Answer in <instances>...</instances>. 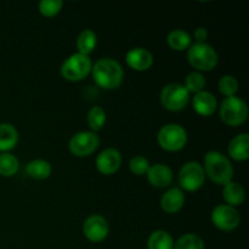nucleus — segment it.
Wrapping results in <instances>:
<instances>
[{
    "label": "nucleus",
    "instance_id": "f8f14e48",
    "mask_svg": "<svg viewBox=\"0 0 249 249\" xmlns=\"http://www.w3.org/2000/svg\"><path fill=\"white\" fill-rule=\"evenodd\" d=\"M122 153L117 148H105L96 157V168L101 174H114L121 168Z\"/></svg>",
    "mask_w": 249,
    "mask_h": 249
},
{
    "label": "nucleus",
    "instance_id": "bb28decb",
    "mask_svg": "<svg viewBox=\"0 0 249 249\" xmlns=\"http://www.w3.org/2000/svg\"><path fill=\"white\" fill-rule=\"evenodd\" d=\"M219 91L226 97L230 96H236L238 91V88H240V84H238V80L236 79L233 75L231 74H225L220 78L218 83Z\"/></svg>",
    "mask_w": 249,
    "mask_h": 249
},
{
    "label": "nucleus",
    "instance_id": "412c9836",
    "mask_svg": "<svg viewBox=\"0 0 249 249\" xmlns=\"http://www.w3.org/2000/svg\"><path fill=\"white\" fill-rule=\"evenodd\" d=\"M148 249H173L174 240L172 235L164 230H156L148 236L147 240Z\"/></svg>",
    "mask_w": 249,
    "mask_h": 249
},
{
    "label": "nucleus",
    "instance_id": "393cba45",
    "mask_svg": "<svg viewBox=\"0 0 249 249\" xmlns=\"http://www.w3.org/2000/svg\"><path fill=\"white\" fill-rule=\"evenodd\" d=\"M106 111L101 106L91 107L89 109V112H88L87 116L88 124H89L91 131H94V133L99 131L105 125V123H106Z\"/></svg>",
    "mask_w": 249,
    "mask_h": 249
},
{
    "label": "nucleus",
    "instance_id": "9b49d317",
    "mask_svg": "<svg viewBox=\"0 0 249 249\" xmlns=\"http://www.w3.org/2000/svg\"><path fill=\"white\" fill-rule=\"evenodd\" d=\"M83 233L88 241L100 243L107 238L109 233V225L106 218L99 214H92L85 219L83 224Z\"/></svg>",
    "mask_w": 249,
    "mask_h": 249
},
{
    "label": "nucleus",
    "instance_id": "7c9ffc66",
    "mask_svg": "<svg viewBox=\"0 0 249 249\" xmlns=\"http://www.w3.org/2000/svg\"><path fill=\"white\" fill-rule=\"evenodd\" d=\"M194 36L196 39V43H206L207 38H208V31L204 27H198L195 31Z\"/></svg>",
    "mask_w": 249,
    "mask_h": 249
},
{
    "label": "nucleus",
    "instance_id": "aec40b11",
    "mask_svg": "<svg viewBox=\"0 0 249 249\" xmlns=\"http://www.w3.org/2000/svg\"><path fill=\"white\" fill-rule=\"evenodd\" d=\"M26 172L29 178L36 180H45L51 175L53 168L45 160H33L27 163Z\"/></svg>",
    "mask_w": 249,
    "mask_h": 249
},
{
    "label": "nucleus",
    "instance_id": "7ed1b4c3",
    "mask_svg": "<svg viewBox=\"0 0 249 249\" xmlns=\"http://www.w3.org/2000/svg\"><path fill=\"white\" fill-rule=\"evenodd\" d=\"M187 61L197 71H212L218 65L219 56L211 44L195 43L187 49Z\"/></svg>",
    "mask_w": 249,
    "mask_h": 249
},
{
    "label": "nucleus",
    "instance_id": "5701e85b",
    "mask_svg": "<svg viewBox=\"0 0 249 249\" xmlns=\"http://www.w3.org/2000/svg\"><path fill=\"white\" fill-rule=\"evenodd\" d=\"M97 44V36L91 29H84L79 33L77 38L78 53L89 56L90 53L95 50Z\"/></svg>",
    "mask_w": 249,
    "mask_h": 249
},
{
    "label": "nucleus",
    "instance_id": "9d476101",
    "mask_svg": "<svg viewBox=\"0 0 249 249\" xmlns=\"http://www.w3.org/2000/svg\"><path fill=\"white\" fill-rule=\"evenodd\" d=\"M212 221L219 230L231 231L240 225L241 215L235 207L218 204L212 212Z\"/></svg>",
    "mask_w": 249,
    "mask_h": 249
},
{
    "label": "nucleus",
    "instance_id": "cd10ccee",
    "mask_svg": "<svg viewBox=\"0 0 249 249\" xmlns=\"http://www.w3.org/2000/svg\"><path fill=\"white\" fill-rule=\"evenodd\" d=\"M184 87L186 88L189 92L197 94V92L202 91L203 88L206 87V78L201 72H191L186 75Z\"/></svg>",
    "mask_w": 249,
    "mask_h": 249
},
{
    "label": "nucleus",
    "instance_id": "c756f323",
    "mask_svg": "<svg viewBox=\"0 0 249 249\" xmlns=\"http://www.w3.org/2000/svg\"><path fill=\"white\" fill-rule=\"evenodd\" d=\"M151 164L145 156H135L129 162V169L135 175H143L150 169Z\"/></svg>",
    "mask_w": 249,
    "mask_h": 249
},
{
    "label": "nucleus",
    "instance_id": "4be33fe9",
    "mask_svg": "<svg viewBox=\"0 0 249 249\" xmlns=\"http://www.w3.org/2000/svg\"><path fill=\"white\" fill-rule=\"evenodd\" d=\"M167 43L177 51L186 50L191 46V36L185 29H174L168 34Z\"/></svg>",
    "mask_w": 249,
    "mask_h": 249
},
{
    "label": "nucleus",
    "instance_id": "0eeeda50",
    "mask_svg": "<svg viewBox=\"0 0 249 249\" xmlns=\"http://www.w3.org/2000/svg\"><path fill=\"white\" fill-rule=\"evenodd\" d=\"M189 102L190 92L180 83H169L160 91V104L168 111H181Z\"/></svg>",
    "mask_w": 249,
    "mask_h": 249
},
{
    "label": "nucleus",
    "instance_id": "f03ea898",
    "mask_svg": "<svg viewBox=\"0 0 249 249\" xmlns=\"http://www.w3.org/2000/svg\"><path fill=\"white\" fill-rule=\"evenodd\" d=\"M204 173L213 182L225 185L232 181L233 167L228 157L218 151H209L204 156Z\"/></svg>",
    "mask_w": 249,
    "mask_h": 249
},
{
    "label": "nucleus",
    "instance_id": "a878e982",
    "mask_svg": "<svg viewBox=\"0 0 249 249\" xmlns=\"http://www.w3.org/2000/svg\"><path fill=\"white\" fill-rule=\"evenodd\" d=\"M173 249H204V242L196 233H185L174 242Z\"/></svg>",
    "mask_w": 249,
    "mask_h": 249
},
{
    "label": "nucleus",
    "instance_id": "6ab92c4d",
    "mask_svg": "<svg viewBox=\"0 0 249 249\" xmlns=\"http://www.w3.org/2000/svg\"><path fill=\"white\" fill-rule=\"evenodd\" d=\"M18 142V131L12 124L0 123V151H7L15 148Z\"/></svg>",
    "mask_w": 249,
    "mask_h": 249
},
{
    "label": "nucleus",
    "instance_id": "f3484780",
    "mask_svg": "<svg viewBox=\"0 0 249 249\" xmlns=\"http://www.w3.org/2000/svg\"><path fill=\"white\" fill-rule=\"evenodd\" d=\"M229 155L232 160L242 162L249 158V135L242 133L236 135L229 143Z\"/></svg>",
    "mask_w": 249,
    "mask_h": 249
},
{
    "label": "nucleus",
    "instance_id": "6e6552de",
    "mask_svg": "<svg viewBox=\"0 0 249 249\" xmlns=\"http://www.w3.org/2000/svg\"><path fill=\"white\" fill-rule=\"evenodd\" d=\"M206 180L203 165L196 160H190L185 163L179 172L180 186L185 191L194 192L201 189Z\"/></svg>",
    "mask_w": 249,
    "mask_h": 249
},
{
    "label": "nucleus",
    "instance_id": "423d86ee",
    "mask_svg": "<svg viewBox=\"0 0 249 249\" xmlns=\"http://www.w3.org/2000/svg\"><path fill=\"white\" fill-rule=\"evenodd\" d=\"M248 117V106L240 96L226 97L220 106V118L224 123L237 126L245 123Z\"/></svg>",
    "mask_w": 249,
    "mask_h": 249
},
{
    "label": "nucleus",
    "instance_id": "b1692460",
    "mask_svg": "<svg viewBox=\"0 0 249 249\" xmlns=\"http://www.w3.org/2000/svg\"><path fill=\"white\" fill-rule=\"evenodd\" d=\"M19 162L16 156L9 152H2L0 155V175L2 177H14L18 172Z\"/></svg>",
    "mask_w": 249,
    "mask_h": 249
},
{
    "label": "nucleus",
    "instance_id": "1a4fd4ad",
    "mask_svg": "<svg viewBox=\"0 0 249 249\" xmlns=\"http://www.w3.org/2000/svg\"><path fill=\"white\" fill-rule=\"evenodd\" d=\"M100 139L94 131H79L71 138L68 147L77 157H88L96 151Z\"/></svg>",
    "mask_w": 249,
    "mask_h": 249
},
{
    "label": "nucleus",
    "instance_id": "dca6fc26",
    "mask_svg": "<svg viewBox=\"0 0 249 249\" xmlns=\"http://www.w3.org/2000/svg\"><path fill=\"white\" fill-rule=\"evenodd\" d=\"M192 106L197 113L207 117L215 112L216 107H218V100L212 92L202 90V91L195 94L194 99H192Z\"/></svg>",
    "mask_w": 249,
    "mask_h": 249
},
{
    "label": "nucleus",
    "instance_id": "20e7f679",
    "mask_svg": "<svg viewBox=\"0 0 249 249\" xmlns=\"http://www.w3.org/2000/svg\"><path fill=\"white\" fill-rule=\"evenodd\" d=\"M160 147L169 152L182 150L187 142V133L185 128L177 123H168L160 129L157 135Z\"/></svg>",
    "mask_w": 249,
    "mask_h": 249
},
{
    "label": "nucleus",
    "instance_id": "c85d7f7f",
    "mask_svg": "<svg viewBox=\"0 0 249 249\" xmlns=\"http://www.w3.org/2000/svg\"><path fill=\"white\" fill-rule=\"evenodd\" d=\"M62 0H41L39 1V11L46 17H53L62 10Z\"/></svg>",
    "mask_w": 249,
    "mask_h": 249
},
{
    "label": "nucleus",
    "instance_id": "2eb2a0df",
    "mask_svg": "<svg viewBox=\"0 0 249 249\" xmlns=\"http://www.w3.org/2000/svg\"><path fill=\"white\" fill-rule=\"evenodd\" d=\"M185 204L184 191L179 187H172L163 194L160 198V207L165 213H178Z\"/></svg>",
    "mask_w": 249,
    "mask_h": 249
},
{
    "label": "nucleus",
    "instance_id": "ddd939ff",
    "mask_svg": "<svg viewBox=\"0 0 249 249\" xmlns=\"http://www.w3.org/2000/svg\"><path fill=\"white\" fill-rule=\"evenodd\" d=\"M125 62L135 71H147L153 63V55L145 48H133L126 53Z\"/></svg>",
    "mask_w": 249,
    "mask_h": 249
},
{
    "label": "nucleus",
    "instance_id": "a211bd4d",
    "mask_svg": "<svg viewBox=\"0 0 249 249\" xmlns=\"http://www.w3.org/2000/svg\"><path fill=\"white\" fill-rule=\"evenodd\" d=\"M223 197L226 203L231 207H237L243 203L246 198V192L240 182L230 181L224 185Z\"/></svg>",
    "mask_w": 249,
    "mask_h": 249
},
{
    "label": "nucleus",
    "instance_id": "f257e3e1",
    "mask_svg": "<svg viewBox=\"0 0 249 249\" xmlns=\"http://www.w3.org/2000/svg\"><path fill=\"white\" fill-rule=\"evenodd\" d=\"M91 74L95 83L100 88L111 90L122 84L124 71L121 63L111 57H102L97 60L91 67Z\"/></svg>",
    "mask_w": 249,
    "mask_h": 249
},
{
    "label": "nucleus",
    "instance_id": "4468645a",
    "mask_svg": "<svg viewBox=\"0 0 249 249\" xmlns=\"http://www.w3.org/2000/svg\"><path fill=\"white\" fill-rule=\"evenodd\" d=\"M146 175H147L148 182L158 189L168 187L173 180V170L163 163H156L151 165Z\"/></svg>",
    "mask_w": 249,
    "mask_h": 249
},
{
    "label": "nucleus",
    "instance_id": "39448f33",
    "mask_svg": "<svg viewBox=\"0 0 249 249\" xmlns=\"http://www.w3.org/2000/svg\"><path fill=\"white\" fill-rule=\"evenodd\" d=\"M91 67L92 62L89 56L75 53L66 58L65 62L62 63L61 74L70 82H79L88 77V74L91 72Z\"/></svg>",
    "mask_w": 249,
    "mask_h": 249
}]
</instances>
